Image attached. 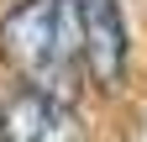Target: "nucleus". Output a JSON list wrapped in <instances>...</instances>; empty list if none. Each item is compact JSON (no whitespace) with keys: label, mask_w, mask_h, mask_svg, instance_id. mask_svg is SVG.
<instances>
[{"label":"nucleus","mask_w":147,"mask_h":142,"mask_svg":"<svg viewBox=\"0 0 147 142\" xmlns=\"http://www.w3.org/2000/svg\"><path fill=\"white\" fill-rule=\"evenodd\" d=\"M0 58L26 90L74 100L84 74L74 5L68 0H16L0 21Z\"/></svg>","instance_id":"f257e3e1"},{"label":"nucleus","mask_w":147,"mask_h":142,"mask_svg":"<svg viewBox=\"0 0 147 142\" xmlns=\"http://www.w3.org/2000/svg\"><path fill=\"white\" fill-rule=\"evenodd\" d=\"M74 26H79V53H84V74L100 90H121L126 63H131V42H126L121 21V0H68Z\"/></svg>","instance_id":"f03ea898"},{"label":"nucleus","mask_w":147,"mask_h":142,"mask_svg":"<svg viewBox=\"0 0 147 142\" xmlns=\"http://www.w3.org/2000/svg\"><path fill=\"white\" fill-rule=\"evenodd\" d=\"M0 142H89V126L74 100L21 90L0 105Z\"/></svg>","instance_id":"7ed1b4c3"}]
</instances>
